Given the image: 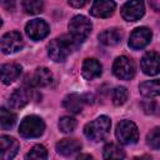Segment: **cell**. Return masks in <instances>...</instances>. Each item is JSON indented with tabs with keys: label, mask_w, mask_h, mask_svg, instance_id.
I'll list each match as a JSON object with an SVG mask.
<instances>
[{
	"label": "cell",
	"mask_w": 160,
	"mask_h": 160,
	"mask_svg": "<svg viewBox=\"0 0 160 160\" xmlns=\"http://www.w3.org/2000/svg\"><path fill=\"white\" fill-rule=\"evenodd\" d=\"M78 45L79 44L71 38V35L70 36L64 35L61 38H56L49 45V56L56 62H62L68 59L70 52Z\"/></svg>",
	"instance_id": "6da1fadb"
},
{
	"label": "cell",
	"mask_w": 160,
	"mask_h": 160,
	"mask_svg": "<svg viewBox=\"0 0 160 160\" xmlns=\"http://www.w3.org/2000/svg\"><path fill=\"white\" fill-rule=\"evenodd\" d=\"M111 128V120L110 118L102 115L95 119L91 122H88L84 128V134L88 139L92 141H102L108 138Z\"/></svg>",
	"instance_id": "7a4b0ae2"
},
{
	"label": "cell",
	"mask_w": 160,
	"mask_h": 160,
	"mask_svg": "<svg viewBox=\"0 0 160 160\" xmlns=\"http://www.w3.org/2000/svg\"><path fill=\"white\" fill-rule=\"evenodd\" d=\"M91 29V21L84 15H75L69 22L70 35L78 44H81L90 35Z\"/></svg>",
	"instance_id": "3957f363"
},
{
	"label": "cell",
	"mask_w": 160,
	"mask_h": 160,
	"mask_svg": "<svg viewBox=\"0 0 160 160\" xmlns=\"http://www.w3.org/2000/svg\"><path fill=\"white\" fill-rule=\"evenodd\" d=\"M45 130V124L41 118L36 115H30L24 118V120L20 122L19 126V134L26 139L39 138L42 135Z\"/></svg>",
	"instance_id": "277c9868"
},
{
	"label": "cell",
	"mask_w": 160,
	"mask_h": 160,
	"mask_svg": "<svg viewBox=\"0 0 160 160\" xmlns=\"http://www.w3.org/2000/svg\"><path fill=\"white\" fill-rule=\"evenodd\" d=\"M116 138L119 140V142L124 144V145H131L135 144L139 139V130L138 126L130 121V120H122L116 125V130H115Z\"/></svg>",
	"instance_id": "5b68a950"
},
{
	"label": "cell",
	"mask_w": 160,
	"mask_h": 160,
	"mask_svg": "<svg viewBox=\"0 0 160 160\" xmlns=\"http://www.w3.org/2000/svg\"><path fill=\"white\" fill-rule=\"evenodd\" d=\"M112 72L118 79L130 80L135 75V65L128 56H119L112 64Z\"/></svg>",
	"instance_id": "8992f818"
},
{
	"label": "cell",
	"mask_w": 160,
	"mask_h": 160,
	"mask_svg": "<svg viewBox=\"0 0 160 160\" xmlns=\"http://www.w3.org/2000/svg\"><path fill=\"white\" fill-rule=\"evenodd\" d=\"M145 5L142 0H129L121 8V16L126 21H136L142 18Z\"/></svg>",
	"instance_id": "52a82bcc"
},
{
	"label": "cell",
	"mask_w": 160,
	"mask_h": 160,
	"mask_svg": "<svg viewBox=\"0 0 160 160\" xmlns=\"http://www.w3.org/2000/svg\"><path fill=\"white\" fill-rule=\"evenodd\" d=\"M22 46H24L22 36L18 31L6 32L1 38V50L4 54H14V52L21 50Z\"/></svg>",
	"instance_id": "ba28073f"
},
{
	"label": "cell",
	"mask_w": 160,
	"mask_h": 160,
	"mask_svg": "<svg viewBox=\"0 0 160 160\" xmlns=\"http://www.w3.org/2000/svg\"><path fill=\"white\" fill-rule=\"evenodd\" d=\"M151 30L146 26H140V28H136L131 35H130V39H129V46L134 50H140V49H144L151 40Z\"/></svg>",
	"instance_id": "9c48e42d"
},
{
	"label": "cell",
	"mask_w": 160,
	"mask_h": 160,
	"mask_svg": "<svg viewBox=\"0 0 160 160\" xmlns=\"http://www.w3.org/2000/svg\"><path fill=\"white\" fill-rule=\"evenodd\" d=\"M140 66L144 74L154 76L160 72V55L155 51H148L140 60Z\"/></svg>",
	"instance_id": "30bf717a"
},
{
	"label": "cell",
	"mask_w": 160,
	"mask_h": 160,
	"mask_svg": "<svg viewBox=\"0 0 160 160\" xmlns=\"http://www.w3.org/2000/svg\"><path fill=\"white\" fill-rule=\"evenodd\" d=\"M25 31H26V35L30 39H32V40H41V39L48 36L50 29H49V25L44 20L34 19V20H30L26 24Z\"/></svg>",
	"instance_id": "8fae6325"
},
{
	"label": "cell",
	"mask_w": 160,
	"mask_h": 160,
	"mask_svg": "<svg viewBox=\"0 0 160 160\" xmlns=\"http://www.w3.org/2000/svg\"><path fill=\"white\" fill-rule=\"evenodd\" d=\"M19 150V141L8 135L0 136V158L2 160H10L12 159Z\"/></svg>",
	"instance_id": "7c38bea8"
},
{
	"label": "cell",
	"mask_w": 160,
	"mask_h": 160,
	"mask_svg": "<svg viewBox=\"0 0 160 160\" xmlns=\"http://www.w3.org/2000/svg\"><path fill=\"white\" fill-rule=\"evenodd\" d=\"M116 4L114 0H95L91 5L90 14L95 18H109L115 11Z\"/></svg>",
	"instance_id": "4fadbf2b"
},
{
	"label": "cell",
	"mask_w": 160,
	"mask_h": 160,
	"mask_svg": "<svg viewBox=\"0 0 160 160\" xmlns=\"http://www.w3.org/2000/svg\"><path fill=\"white\" fill-rule=\"evenodd\" d=\"M81 150V142L76 139H62L56 142V151L64 156H71Z\"/></svg>",
	"instance_id": "5bb4252c"
},
{
	"label": "cell",
	"mask_w": 160,
	"mask_h": 160,
	"mask_svg": "<svg viewBox=\"0 0 160 160\" xmlns=\"http://www.w3.org/2000/svg\"><path fill=\"white\" fill-rule=\"evenodd\" d=\"M102 66L96 59H86L81 68L82 78L86 80H92L95 78H99L101 75Z\"/></svg>",
	"instance_id": "9a60e30c"
},
{
	"label": "cell",
	"mask_w": 160,
	"mask_h": 160,
	"mask_svg": "<svg viewBox=\"0 0 160 160\" xmlns=\"http://www.w3.org/2000/svg\"><path fill=\"white\" fill-rule=\"evenodd\" d=\"M31 94L28 89H16L9 98V105L12 109H21L30 101Z\"/></svg>",
	"instance_id": "2e32d148"
},
{
	"label": "cell",
	"mask_w": 160,
	"mask_h": 160,
	"mask_svg": "<svg viewBox=\"0 0 160 160\" xmlns=\"http://www.w3.org/2000/svg\"><path fill=\"white\" fill-rule=\"evenodd\" d=\"M62 106H64L68 111H70V112H72V114H79V112H81V110H82L84 99H82V96H80L79 94L71 92V94H69V95H66V96L64 98V100H62Z\"/></svg>",
	"instance_id": "e0dca14e"
},
{
	"label": "cell",
	"mask_w": 160,
	"mask_h": 160,
	"mask_svg": "<svg viewBox=\"0 0 160 160\" xmlns=\"http://www.w3.org/2000/svg\"><path fill=\"white\" fill-rule=\"evenodd\" d=\"M21 74V66L19 64H4L1 66V80L4 84H10Z\"/></svg>",
	"instance_id": "ac0fdd59"
},
{
	"label": "cell",
	"mask_w": 160,
	"mask_h": 160,
	"mask_svg": "<svg viewBox=\"0 0 160 160\" xmlns=\"http://www.w3.org/2000/svg\"><path fill=\"white\" fill-rule=\"evenodd\" d=\"M99 40L106 46H114L121 41V32L119 29H106L99 34Z\"/></svg>",
	"instance_id": "d6986e66"
},
{
	"label": "cell",
	"mask_w": 160,
	"mask_h": 160,
	"mask_svg": "<svg viewBox=\"0 0 160 160\" xmlns=\"http://www.w3.org/2000/svg\"><path fill=\"white\" fill-rule=\"evenodd\" d=\"M54 81L52 74L48 68H38L34 72V84L41 88L50 86Z\"/></svg>",
	"instance_id": "ffe728a7"
},
{
	"label": "cell",
	"mask_w": 160,
	"mask_h": 160,
	"mask_svg": "<svg viewBox=\"0 0 160 160\" xmlns=\"http://www.w3.org/2000/svg\"><path fill=\"white\" fill-rule=\"evenodd\" d=\"M139 90L144 96L154 98L160 95V79L148 80L139 85Z\"/></svg>",
	"instance_id": "44dd1931"
},
{
	"label": "cell",
	"mask_w": 160,
	"mask_h": 160,
	"mask_svg": "<svg viewBox=\"0 0 160 160\" xmlns=\"http://www.w3.org/2000/svg\"><path fill=\"white\" fill-rule=\"evenodd\" d=\"M102 156H104V159H124L125 152L120 146L110 142V144H106L104 146Z\"/></svg>",
	"instance_id": "7402d4cb"
},
{
	"label": "cell",
	"mask_w": 160,
	"mask_h": 160,
	"mask_svg": "<svg viewBox=\"0 0 160 160\" xmlns=\"http://www.w3.org/2000/svg\"><path fill=\"white\" fill-rule=\"evenodd\" d=\"M16 121V115L11 111H9L8 109L5 108H1L0 110V125H1V129L2 130H6V129H10Z\"/></svg>",
	"instance_id": "603a6c76"
},
{
	"label": "cell",
	"mask_w": 160,
	"mask_h": 160,
	"mask_svg": "<svg viewBox=\"0 0 160 160\" xmlns=\"http://www.w3.org/2000/svg\"><path fill=\"white\" fill-rule=\"evenodd\" d=\"M22 9L28 14H39L44 9L42 0H22Z\"/></svg>",
	"instance_id": "cb8c5ba5"
},
{
	"label": "cell",
	"mask_w": 160,
	"mask_h": 160,
	"mask_svg": "<svg viewBox=\"0 0 160 160\" xmlns=\"http://www.w3.org/2000/svg\"><path fill=\"white\" fill-rule=\"evenodd\" d=\"M128 98H129V91H128L126 88L116 86L114 89V91H112V102H114V105L120 106V105L125 104Z\"/></svg>",
	"instance_id": "d4e9b609"
},
{
	"label": "cell",
	"mask_w": 160,
	"mask_h": 160,
	"mask_svg": "<svg viewBox=\"0 0 160 160\" xmlns=\"http://www.w3.org/2000/svg\"><path fill=\"white\" fill-rule=\"evenodd\" d=\"M76 128V120L71 116H62L59 120V129L62 132H72Z\"/></svg>",
	"instance_id": "484cf974"
},
{
	"label": "cell",
	"mask_w": 160,
	"mask_h": 160,
	"mask_svg": "<svg viewBox=\"0 0 160 160\" xmlns=\"http://www.w3.org/2000/svg\"><path fill=\"white\" fill-rule=\"evenodd\" d=\"M48 158V150L42 145H35L26 155V159L32 160H45Z\"/></svg>",
	"instance_id": "4316f807"
},
{
	"label": "cell",
	"mask_w": 160,
	"mask_h": 160,
	"mask_svg": "<svg viewBox=\"0 0 160 160\" xmlns=\"http://www.w3.org/2000/svg\"><path fill=\"white\" fill-rule=\"evenodd\" d=\"M146 140L150 148L159 150L160 149V128H154L152 130H150L146 136Z\"/></svg>",
	"instance_id": "83f0119b"
},
{
	"label": "cell",
	"mask_w": 160,
	"mask_h": 160,
	"mask_svg": "<svg viewBox=\"0 0 160 160\" xmlns=\"http://www.w3.org/2000/svg\"><path fill=\"white\" fill-rule=\"evenodd\" d=\"M15 4H16V0H1V6L9 11H12L15 9Z\"/></svg>",
	"instance_id": "f1b7e54d"
},
{
	"label": "cell",
	"mask_w": 160,
	"mask_h": 160,
	"mask_svg": "<svg viewBox=\"0 0 160 160\" xmlns=\"http://www.w3.org/2000/svg\"><path fill=\"white\" fill-rule=\"evenodd\" d=\"M89 2V0H69V4L72 6V8H84L86 4Z\"/></svg>",
	"instance_id": "f546056e"
},
{
	"label": "cell",
	"mask_w": 160,
	"mask_h": 160,
	"mask_svg": "<svg viewBox=\"0 0 160 160\" xmlns=\"http://www.w3.org/2000/svg\"><path fill=\"white\" fill-rule=\"evenodd\" d=\"M78 159H91V155H79Z\"/></svg>",
	"instance_id": "4dcf8cb0"
}]
</instances>
